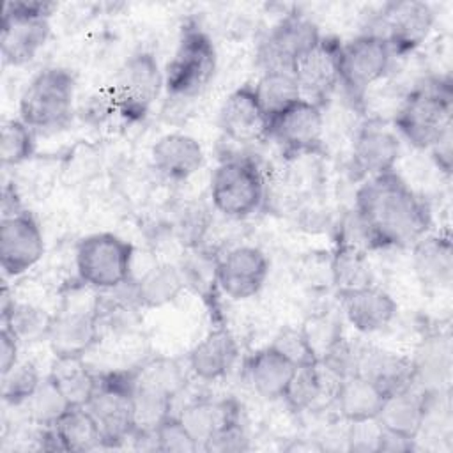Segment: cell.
<instances>
[{
	"instance_id": "42",
	"label": "cell",
	"mask_w": 453,
	"mask_h": 453,
	"mask_svg": "<svg viewBox=\"0 0 453 453\" xmlns=\"http://www.w3.org/2000/svg\"><path fill=\"white\" fill-rule=\"evenodd\" d=\"M209 225H211L209 211L200 203L184 205L182 209L177 211V216L173 221V228L179 241L189 248H195L203 241Z\"/></svg>"
},
{
	"instance_id": "8",
	"label": "cell",
	"mask_w": 453,
	"mask_h": 453,
	"mask_svg": "<svg viewBox=\"0 0 453 453\" xmlns=\"http://www.w3.org/2000/svg\"><path fill=\"white\" fill-rule=\"evenodd\" d=\"M165 88V74L150 51H136L119 67L110 99L113 110L127 122L142 120Z\"/></svg>"
},
{
	"instance_id": "24",
	"label": "cell",
	"mask_w": 453,
	"mask_h": 453,
	"mask_svg": "<svg viewBox=\"0 0 453 453\" xmlns=\"http://www.w3.org/2000/svg\"><path fill=\"white\" fill-rule=\"evenodd\" d=\"M239 359V345L226 327L209 331L188 354V368L202 380L223 379Z\"/></svg>"
},
{
	"instance_id": "46",
	"label": "cell",
	"mask_w": 453,
	"mask_h": 453,
	"mask_svg": "<svg viewBox=\"0 0 453 453\" xmlns=\"http://www.w3.org/2000/svg\"><path fill=\"white\" fill-rule=\"evenodd\" d=\"M380 435V423L377 419L350 423V430L347 435L350 451H377Z\"/></svg>"
},
{
	"instance_id": "40",
	"label": "cell",
	"mask_w": 453,
	"mask_h": 453,
	"mask_svg": "<svg viewBox=\"0 0 453 453\" xmlns=\"http://www.w3.org/2000/svg\"><path fill=\"white\" fill-rule=\"evenodd\" d=\"M0 375H2V382H0L2 400L12 407L27 403L42 379L37 366L27 359H19L11 370Z\"/></svg>"
},
{
	"instance_id": "31",
	"label": "cell",
	"mask_w": 453,
	"mask_h": 453,
	"mask_svg": "<svg viewBox=\"0 0 453 453\" xmlns=\"http://www.w3.org/2000/svg\"><path fill=\"white\" fill-rule=\"evenodd\" d=\"M62 451H94L104 448L103 435L85 405H71L53 425Z\"/></svg>"
},
{
	"instance_id": "3",
	"label": "cell",
	"mask_w": 453,
	"mask_h": 453,
	"mask_svg": "<svg viewBox=\"0 0 453 453\" xmlns=\"http://www.w3.org/2000/svg\"><path fill=\"white\" fill-rule=\"evenodd\" d=\"M216 67L218 55L211 35L195 23L184 25L163 71L168 99L189 101L200 96L212 81Z\"/></svg>"
},
{
	"instance_id": "25",
	"label": "cell",
	"mask_w": 453,
	"mask_h": 453,
	"mask_svg": "<svg viewBox=\"0 0 453 453\" xmlns=\"http://www.w3.org/2000/svg\"><path fill=\"white\" fill-rule=\"evenodd\" d=\"M177 416L202 449L218 432L241 423V405L234 398H200L184 405Z\"/></svg>"
},
{
	"instance_id": "13",
	"label": "cell",
	"mask_w": 453,
	"mask_h": 453,
	"mask_svg": "<svg viewBox=\"0 0 453 453\" xmlns=\"http://www.w3.org/2000/svg\"><path fill=\"white\" fill-rule=\"evenodd\" d=\"M44 255V235L30 211H19L0 221V265L16 278L32 269Z\"/></svg>"
},
{
	"instance_id": "23",
	"label": "cell",
	"mask_w": 453,
	"mask_h": 453,
	"mask_svg": "<svg viewBox=\"0 0 453 453\" xmlns=\"http://www.w3.org/2000/svg\"><path fill=\"white\" fill-rule=\"evenodd\" d=\"M412 269L428 290L449 288L453 281V246L449 235L425 234L412 244Z\"/></svg>"
},
{
	"instance_id": "36",
	"label": "cell",
	"mask_w": 453,
	"mask_h": 453,
	"mask_svg": "<svg viewBox=\"0 0 453 453\" xmlns=\"http://www.w3.org/2000/svg\"><path fill=\"white\" fill-rule=\"evenodd\" d=\"M186 379V370L177 359L172 357H152L138 368H133L134 384L163 393L172 400L177 398V395L184 389Z\"/></svg>"
},
{
	"instance_id": "10",
	"label": "cell",
	"mask_w": 453,
	"mask_h": 453,
	"mask_svg": "<svg viewBox=\"0 0 453 453\" xmlns=\"http://www.w3.org/2000/svg\"><path fill=\"white\" fill-rule=\"evenodd\" d=\"M391 60L388 42L375 32L342 42L338 53L340 85L354 104H363L368 88L388 74Z\"/></svg>"
},
{
	"instance_id": "9",
	"label": "cell",
	"mask_w": 453,
	"mask_h": 453,
	"mask_svg": "<svg viewBox=\"0 0 453 453\" xmlns=\"http://www.w3.org/2000/svg\"><path fill=\"white\" fill-rule=\"evenodd\" d=\"M133 370L99 375V384L87 411L96 419L104 448H117L134 435Z\"/></svg>"
},
{
	"instance_id": "15",
	"label": "cell",
	"mask_w": 453,
	"mask_h": 453,
	"mask_svg": "<svg viewBox=\"0 0 453 453\" xmlns=\"http://www.w3.org/2000/svg\"><path fill=\"white\" fill-rule=\"evenodd\" d=\"M342 42L336 37L322 35L315 46L303 53L294 67V78L299 85L301 97L324 108L331 94L340 85L338 53Z\"/></svg>"
},
{
	"instance_id": "35",
	"label": "cell",
	"mask_w": 453,
	"mask_h": 453,
	"mask_svg": "<svg viewBox=\"0 0 453 453\" xmlns=\"http://www.w3.org/2000/svg\"><path fill=\"white\" fill-rule=\"evenodd\" d=\"M333 280L338 292L372 285V267L365 248L338 239L333 257Z\"/></svg>"
},
{
	"instance_id": "11",
	"label": "cell",
	"mask_w": 453,
	"mask_h": 453,
	"mask_svg": "<svg viewBox=\"0 0 453 453\" xmlns=\"http://www.w3.org/2000/svg\"><path fill=\"white\" fill-rule=\"evenodd\" d=\"M317 25L303 14L281 18L260 42L257 60L262 71H292L296 60L320 39Z\"/></svg>"
},
{
	"instance_id": "14",
	"label": "cell",
	"mask_w": 453,
	"mask_h": 453,
	"mask_svg": "<svg viewBox=\"0 0 453 453\" xmlns=\"http://www.w3.org/2000/svg\"><path fill=\"white\" fill-rule=\"evenodd\" d=\"M269 138L287 156L319 152L324 142L322 108L301 97L269 122Z\"/></svg>"
},
{
	"instance_id": "5",
	"label": "cell",
	"mask_w": 453,
	"mask_h": 453,
	"mask_svg": "<svg viewBox=\"0 0 453 453\" xmlns=\"http://www.w3.org/2000/svg\"><path fill=\"white\" fill-rule=\"evenodd\" d=\"M58 4L48 0H9L2 12L0 53L5 65H25L46 44L50 18Z\"/></svg>"
},
{
	"instance_id": "29",
	"label": "cell",
	"mask_w": 453,
	"mask_h": 453,
	"mask_svg": "<svg viewBox=\"0 0 453 453\" xmlns=\"http://www.w3.org/2000/svg\"><path fill=\"white\" fill-rule=\"evenodd\" d=\"M386 393L370 379L356 373L338 382L334 403L347 423L377 419Z\"/></svg>"
},
{
	"instance_id": "47",
	"label": "cell",
	"mask_w": 453,
	"mask_h": 453,
	"mask_svg": "<svg viewBox=\"0 0 453 453\" xmlns=\"http://www.w3.org/2000/svg\"><path fill=\"white\" fill-rule=\"evenodd\" d=\"M19 340L11 333L9 327L0 329V373L11 370L19 361Z\"/></svg>"
},
{
	"instance_id": "18",
	"label": "cell",
	"mask_w": 453,
	"mask_h": 453,
	"mask_svg": "<svg viewBox=\"0 0 453 453\" xmlns=\"http://www.w3.org/2000/svg\"><path fill=\"white\" fill-rule=\"evenodd\" d=\"M218 127L235 143L269 138V120L258 104L253 85H242L225 97L218 111Z\"/></svg>"
},
{
	"instance_id": "21",
	"label": "cell",
	"mask_w": 453,
	"mask_h": 453,
	"mask_svg": "<svg viewBox=\"0 0 453 453\" xmlns=\"http://www.w3.org/2000/svg\"><path fill=\"white\" fill-rule=\"evenodd\" d=\"M203 149L186 133H166L150 149L154 170L170 182H184L203 166Z\"/></svg>"
},
{
	"instance_id": "26",
	"label": "cell",
	"mask_w": 453,
	"mask_h": 453,
	"mask_svg": "<svg viewBox=\"0 0 453 453\" xmlns=\"http://www.w3.org/2000/svg\"><path fill=\"white\" fill-rule=\"evenodd\" d=\"M296 370L297 366L271 345L258 349L244 363L251 389L264 400H281Z\"/></svg>"
},
{
	"instance_id": "39",
	"label": "cell",
	"mask_w": 453,
	"mask_h": 453,
	"mask_svg": "<svg viewBox=\"0 0 453 453\" xmlns=\"http://www.w3.org/2000/svg\"><path fill=\"white\" fill-rule=\"evenodd\" d=\"M35 131L21 119H5L0 126V161L4 166H16L34 156Z\"/></svg>"
},
{
	"instance_id": "32",
	"label": "cell",
	"mask_w": 453,
	"mask_h": 453,
	"mask_svg": "<svg viewBox=\"0 0 453 453\" xmlns=\"http://www.w3.org/2000/svg\"><path fill=\"white\" fill-rule=\"evenodd\" d=\"M53 315H48L42 308L30 303H18L9 297L7 287L2 290V326L9 327L11 333L25 342H41L48 338Z\"/></svg>"
},
{
	"instance_id": "43",
	"label": "cell",
	"mask_w": 453,
	"mask_h": 453,
	"mask_svg": "<svg viewBox=\"0 0 453 453\" xmlns=\"http://www.w3.org/2000/svg\"><path fill=\"white\" fill-rule=\"evenodd\" d=\"M269 345L273 349H276L280 354H283L297 368L319 363V357L313 352V349L301 327L299 329H296V327L280 329Z\"/></svg>"
},
{
	"instance_id": "12",
	"label": "cell",
	"mask_w": 453,
	"mask_h": 453,
	"mask_svg": "<svg viewBox=\"0 0 453 453\" xmlns=\"http://www.w3.org/2000/svg\"><path fill=\"white\" fill-rule=\"evenodd\" d=\"M435 14L430 4L419 0H403L386 4L380 16V35L393 57H407L416 51L430 35Z\"/></svg>"
},
{
	"instance_id": "16",
	"label": "cell",
	"mask_w": 453,
	"mask_h": 453,
	"mask_svg": "<svg viewBox=\"0 0 453 453\" xmlns=\"http://www.w3.org/2000/svg\"><path fill=\"white\" fill-rule=\"evenodd\" d=\"M400 157V138L379 119L366 120L352 142L350 163L356 177L370 179L395 172Z\"/></svg>"
},
{
	"instance_id": "7",
	"label": "cell",
	"mask_w": 453,
	"mask_h": 453,
	"mask_svg": "<svg viewBox=\"0 0 453 453\" xmlns=\"http://www.w3.org/2000/svg\"><path fill=\"white\" fill-rule=\"evenodd\" d=\"M265 180L258 163L248 156L221 161L211 175L212 207L230 219L253 216L264 203Z\"/></svg>"
},
{
	"instance_id": "45",
	"label": "cell",
	"mask_w": 453,
	"mask_h": 453,
	"mask_svg": "<svg viewBox=\"0 0 453 453\" xmlns=\"http://www.w3.org/2000/svg\"><path fill=\"white\" fill-rule=\"evenodd\" d=\"M250 448V439L246 432L242 430V425H232L221 432H218L214 437H211L202 449L203 451H216V453H228V451H244Z\"/></svg>"
},
{
	"instance_id": "20",
	"label": "cell",
	"mask_w": 453,
	"mask_h": 453,
	"mask_svg": "<svg viewBox=\"0 0 453 453\" xmlns=\"http://www.w3.org/2000/svg\"><path fill=\"white\" fill-rule=\"evenodd\" d=\"M338 297L345 319L356 331L363 334H372L384 329L391 324L398 311L396 301L373 283L359 288L342 290L338 292Z\"/></svg>"
},
{
	"instance_id": "33",
	"label": "cell",
	"mask_w": 453,
	"mask_h": 453,
	"mask_svg": "<svg viewBox=\"0 0 453 453\" xmlns=\"http://www.w3.org/2000/svg\"><path fill=\"white\" fill-rule=\"evenodd\" d=\"M253 90L269 122L301 99V90L292 71H264Z\"/></svg>"
},
{
	"instance_id": "41",
	"label": "cell",
	"mask_w": 453,
	"mask_h": 453,
	"mask_svg": "<svg viewBox=\"0 0 453 453\" xmlns=\"http://www.w3.org/2000/svg\"><path fill=\"white\" fill-rule=\"evenodd\" d=\"M154 448L166 453H193L200 449V444L193 439L177 414L166 416L152 432Z\"/></svg>"
},
{
	"instance_id": "6",
	"label": "cell",
	"mask_w": 453,
	"mask_h": 453,
	"mask_svg": "<svg viewBox=\"0 0 453 453\" xmlns=\"http://www.w3.org/2000/svg\"><path fill=\"white\" fill-rule=\"evenodd\" d=\"M134 248L111 232H97L78 241L74 251L76 273L87 287L115 290L131 278Z\"/></svg>"
},
{
	"instance_id": "4",
	"label": "cell",
	"mask_w": 453,
	"mask_h": 453,
	"mask_svg": "<svg viewBox=\"0 0 453 453\" xmlns=\"http://www.w3.org/2000/svg\"><path fill=\"white\" fill-rule=\"evenodd\" d=\"M74 76L64 67L39 71L19 96V119L35 133L65 127L74 113Z\"/></svg>"
},
{
	"instance_id": "28",
	"label": "cell",
	"mask_w": 453,
	"mask_h": 453,
	"mask_svg": "<svg viewBox=\"0 0 453 453\" xmlns=\"http://www.w3.org/2000/svg\"><path fill=\"white\" fill-rule=\"evenodd\" d=\"M411 363L414 384L428 393H439L442 384H448L451 372L449 338L441 333L423 338Z\"/></svg>"
},
{
	"instance_id": "37",
	"label": "cell",
	"mask_w": 453,
	"mask_h": 453,
	"mask_svg": "<svg viewBox=\"0 0 453 453\" xmlns=\"http://www.w3.org/2000/svg\"><path fill=\"white\" fill-rule=\"evenodd\" d=\"M327 375L329 372L320 363L297 368L281 400H285L294 412L313 409L317 403L324 402L327 393Z\"/></svg>"
},
{
	"instance_id": "50",
	"label": "cell",
	"mask_w": 453,
	"mask_h": 453,
	"mask_svg": "<svg viewBox=\"0 0 453 453\" xmlns=\"http://www.w3.org/2000/svg\"><path fill=\"white\" fill-rule=\"evenodd\" d=\"M19 211H23V207L16 188L12 184H5L2 189V218L12 216Z\"/></svg>"
},
{
	"instance_id": "22",
	"label": "cell",
	"mask_w": 453,
	"mask_h": 453,
	"mask_svg": "<svg viewBox=\"0 0 453 453\" xmlns=\"http://www.w3.org/2000/svg\"><path fill=\"white\" fill-rule=\"evenodd\" d=\"M437 396L439 393H428L412 384L407 389L386 396L377 421L382 428L418 439Z\"/></svg>"
},
{
	"instance_id": "44",
	"label": "cell",
	"mask_w": 453,
	"mask_h": 453,
	"mask_svg": "<svg viewBox=\"0 0 453 453\" xmlns=\"http://www.w3.org/2000/svg\"><path fill=\"white\" fill-rule=\"evenodd\" d=\"M301 329L319 359L340 336H343L340 324L331 317H313Z\"/></svg>"
},
{
	"instance_id": "30",
	"label": "cell",
	"mask_w": 453,
	"mask_h": 453,
	"mask_svg": "<svg viewBox=\"0 0 453 453\" xmlns=\"http://www.w3.org/2000/svg\"><path fill=\"white\" fill-rule=\"evenodd\" d=\"M186 288L184 271L170 262H161L147 269L133 283V301L142 308H161L173 303Z\"/></svg>"
},
{
	"instance_id": "1",
	"label": "cell",
	"mask_w": 453,
	"mask_h": 453,
	"mask_svg": "<svg viewBox=\"0 0 453 453\" xmlns=\"http://www.w3.org/2000/svg\"><path fill=\"white\" fill-rule=\"evenodd\" d=\"M354 216L368 250L412 246L432 223L426 202L396 172L370 177L359 186Z\"/></svg>"
},
{
	"instance_id": "19",
	"label": "cell",
	"mask_w": 453,
	"mask_h": 453,
	"mask_svg": "<svg viewBox=\"0 0 453 453\" xmlns=\"http://www.w3.org/2000/svg\"><path fill=\"white\" fill-rule=\"evenodd\" d=\"M46 342L58 359H83L99 342L97 310H69L53 315Z\"/></svg>"
},
{
	"instance_id": "38",
	"label": "cell",
	"mask_w": 453,
	"mask_h": 453,
	"mask_svg": "<svg viewBox=\"0 0 453 453\" xmlns=\"http://www.w3.org/2000/svg\"><path fill=\"white\" fill-rule=\"evenodd\" d=\"M25 405L28 407L30 419L39 428L53 426L58 421V418L71 407L69 400L65 398L57 380L50 373L41 379L37 389Z\"/></svg>"
},
{
	"instance_id": "34",
	"label": "cell",
	"mask_w": 453,
	"mask_h": 453,
	"mask_svg": "<svg viewBox=\"0 0 453 453\" xmlns=\"http://www.w3.org/2000/svg\"><path fill=\"white\" fill-rule=\"evenodd\" d=\"M50 375L57 380L71 405H87L99 384V375H96L83 359L55 357Z\"/></svg>"
},
{
	"instance_id": "48",
	"label": "cell",
	"mask_w": 453,
	"mask_h": 453,
	"mask_svg": "<svg viewBox=\"0 0 453 453\" xmlns=\"http://www.w3.org/2000/svg\"><path fill=\"white\" fill-rule=\"evenodd\" d=\"M412 449H416V439L402 435L398 432H393V430H388V428L380 426L377 451L403 453V451H412Z\"/></svg>"
},
{
	"instance_id": "2",
	"label": "cell",
	"mask_w": 453,
	"mask_h": 453,
	"mask_svg": "<svg viewBox=\"0 0 453 453\" xmlns=\"http://www.w3.org/2000/svg\"><path fill=\"white\" fill-rule=\"evenodd\" d=\"M451 80L430 76L407 92L393 117V126L409 145L428 150L451 131Z\"/></svg>"
},
{
	"instance_id": "49",
	"label": "cell",
	"mask_w": 453,
	"mask_h": 453,
	"mask_svg": "<svg viewBox=\"0 0 453 453\" xmlns=\"http://www.w3.org/2000/svg\"><path fill=\"white\" fill-rule=\"evenodd\" d=\"M428 150H432V157L435 159L439 170H442L444 173H449L451 172V154H453L451 131L442 134Z\"/></svg>"
},
{
	"instance_id": "27",
	"label": "cell",
	"mask_w": 453,
	"mask_h": 453,
	"mask_svg": "<svg viewBox=\"0 0 453 453\" xmlns=\"http://www.w3.org/2000/svg\"><path fill=\"white\" fill-rule=\"evenodd\" d=\"M357 373L377 384L386 396L414 384V372L409 357L372 345L359 347Z\"/></svg>"
},
{
	"instance_id": "17",
	"label": "cell",
	"mask_w": 453,
	"mask_h": 453,
	"mask_svg": "<svg viewBox=\"0 0 453 453\" xmlns=\"http://www.w3.org/2000/svg\"><path fill=\"white\" fill-rule=\"evenodd\" d=\"M269 274L265 253L255 246L230 250L214 269L218 287L234 301H244L260 292Z\"/></svg>"
}]
</instances>
